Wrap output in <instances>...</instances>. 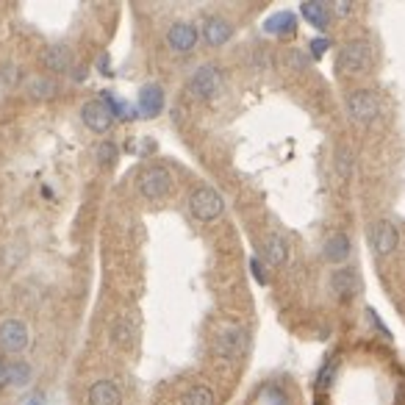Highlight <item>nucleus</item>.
Listing matches in <instances>:
<instances>
[{
  "mask_svg": "<svg viewBox=\"0 0 405 405\" xmlns=\"http://www.w3.org/2000/svg\"><path fill=\"white\" fill-rule=\"evenodd\" d=\"M202 39L211 45V47H222L231 36H234V25L225 20V17H205V23H202Z\"/></svg>",
  "mask_w": 405,
  "mask_h": 405,
  "instance_id": "f8f14e48",
  "label": "nucleus"
},
{
  "mask_svg": "<svg viewBox=\"0 0 405 405\" xmlns=\"http://www.w3.org/2000/svg\"><path fill=\"white\" fill-rule=\"evenodd\" d=\"M8 386V370H6V361H0V389Z\"/></svg>",
  "mask_w": 405,
  "mask_h": 405,
  "instance_id": "c756f323",
  "label": "nucleus"
},
{
  "mask_svg": "<svg viewBox=\"0 0 405 405\" xmlns=\"http://www.w3.org/2000/svg\"><path fill=\"white\" fill-rule=\"evenodd\" d=\"M198 39H200V31L192 25V23H172L167 31V42L172 50H178V53H189V50H195V45H198Z\"/></svg>",
  "mask_w": 405,
  "mask_h": 405,
  "instance_id": "9d476101",
  "label": "nucleus"
},
{
  "mask_svg": "<svg viewBox=\"0 0 405 405\" xmlns=\"http://www.w3.org/2000/svg\"><path fill=\"white\" fill-rule=\"evenodd\" d=\"M23 405H47V400H45L42 394H31V397H28V400H25Z\"/></svg>",
  "mask_w": 405,
  "mask_h": 405,
  "instance_id": "7c9ffc66",
  "label": "nucleus"
},
{
  "mask_svg": "<svg viewBox=\"0 0 405 405\" xmlns=\"http://www.w3.org/2000/svg\"><path fill=\"white\" fill-rule=\"evenodd\" d=\"M331 6L328 3H319V0H305L300 3V14H303V20L308 25H314L316 31H325L328 25H331V11H328Z\"/></svg>",
  "mask_w": 405,
  "mask_h": 405,
  "instance_id": "2eb2a0df",
  "label": "nucleus"
},
{
  "mask_svg": "<svg viewBox=\"0 0 405 405\" xmlns=\"http://www.w3.org/2000/svg\"><path fill=\"white\" fill-rule=\"evenodd\" d=\"M350 164H353V161H350V150H347V147H341V150H338V156H336V172L341 175V178H350Z\"/></svg>",
  "mask_w": 405,
  "mask_h": 405,
  "instance_id": "cd10ccee",
  "label": "nucleus"
},
{
  "mask_svg": "<svg viewBox=\"0 0 405 405\" xmlns=\"http://www.w3.org/2000/svg\"><path fill=\"white\" fill-rule=\"evenodd\" d=\"M136 189L142 198L147 200H161L172 189V175L167 167H147L142 169V175L136 178Z\"/></svg>",
  "mask_w": 405,
  "mask_h": 405,
  "instance_id": "7ed1b4c3",
  "label": "nucleus"
},
{
  "mask_svg": "<svg viewBox=\"0 0 405 405\" xmlns=\"http://www.w3.org/2000/svg\"><path fill=\"white\" fill-rule=\"evenodd\" d=\"M250 272L256 275L258 283H267V270H264V264H261L258 258H250Z\"/></svg>",
  "mask_w": 405,
  "mask_h": 405,
  "instance_id": "c85d7f7f",
  "label": "nucleus"
},
{
  "mask_svg": "<svg viewBox=\"0 0 405 405\" xmlns=\"http://www.w3.org/2000/svg\"><path fill=\"white\" fill-rule=\"evenodd\" d=\"M372 67V47L370 42L364 39H350L341 45L336 59V69L338 72H347V75H361Z\"/></svg>",
  "mask_w": 405,
  "mask_h": 405,
  "instance_id": "f257e3e1",
  "label": "nucleus"
},
{
  "mask_svg": "<svg viewBox=\"0 0 405 405\" xmlns=\"http://www.w3.org/2000/svg\"><path fill=\"white\" fill-rule=\"evenodd\" d=\"M347 114H350L353 122H358V125L375 122L377 114H380L377 95L370 92V89H355V92H350V98H347Z\"/></svg>",
  "mask_w": 405,
  "mask_h": 405,
  "instance_id": "39448f33",
  "label": "nucleus"
},
{
  "mask_svg": "<svg viewBox=\"0 0 405 405\" xmlns=\"http://www.w3.org/2000/svg\"><path fill=\"white\" fill-rule=\"evenodd\" d=\"M89 405H122V392L114 380H98L89 389Z\"/></svg>",
  "mask_w": 405,
  "mask_h": 405,
  "instance_id": "4468645a",
  "label": "nucleus"
},
{
  "mask_svg": "<svg viewBox=\"0 0 405 405\" xmlns=\"http://www.w3.org/2000/svg\"><path fill=\"white\" fill-rule=\"evenodd\" d=\"M164 89L159 86V84H144L142 89H139V114L142 117H147V120H153V117H159L161 111H164Z\"/></svg>",
  "mask_w": 405,
  "mask_h": 405,
  "instance_id": "1a4fd4ad",
  "label": "nucleus"
},
{
  "mask_svg": "<svg viewBox=\"0 0 405 405\" xmlns=\"http://www.w3.org/2000/svg\"><path fill=\"white\" fill-rule=\"evenodd\" d=\"M178 405H214V392L208 389V386H192L181 400Z\"/></svg>",
  "mask_w": 405,
  "mask_h": 405,
  "instance_id": "4be33fe9",
  "label": "nucleus"
},
{
  "mask_svg": "<svg viewBox=\"0 0 405 405\" xmlns=\"http://www.w3.org/2000/svg\"><path fill=\"white\" fill-rule=\"evenodd\" d=\"M336 372H338V361L336 358H328L319 372H316V389L319 392H331V386H333V380H336Z\"/></svg>",
  "mask_w": 405,
  "mask_h": 405,
  "instance_id": "5701e85b",
  "label": "nucleus"
},
{
  "mask_svg": "<svg viewBox=\"0 0 405 405\" xmlns=\"http://www.w3.org/2000/svg\"><path fill=\"white\" fill-rule=\"evenodd\" d=\"M98 159H101L103 164H114L117 161V144L114 142H103L101 150H98Z\"/></svg>",
  "mask_w": 405,
  "mask_h": 405,
  "instance_id": "bb28decb",
  "label": "nucleus"
},
{
  "mask_svg": "<svg viewBox=\"0 0 405 405\" xmlns=\"http://www.w3.org/2000/svg\"><path fill=\"white\" fill-rule=\"evenodd\" d=\"M81 120H84V125H86L89 131H95V134H105V131L111 128V122H114L111 111L103 105V101L86 103V105L81 108Z\"/></svg>",
  "mask_w": 405,
  "mask_h": 405,
  "instance_id": "9b49d317",
  "label": "nucleus"
},
{
  "mask_svg": "<svg viewBox=\"0 0 405 405\" xmlns=\"http://www.w3.org/2000/svg\"><path fill=\"white\" fill-rule=\"evenodd\" d=\"M103 105L111 111V117H114V120H117V117H120V120H128V117L134 114L128 103L122 101V98H117V95H111V92H105V95H103Z\"/></svg>",
  "mask_w": 405,
  "mask_h": 405,
  "instance_id": "393cba45",
  "label": "nucleus"
},
{
  "mask_svg": "<svg viewBox=\"0 0 405 405\" xmlns=\"http://www.w3.org/2000/svg\"><path fill=\"white\" fill-rule=\"evenodd\" d=\"M264 31L272 36H292L297 31V14L295 11H275L272 17H267Z\"/></svg>",
  "mask_w": 405,
  "mask_h": 405,
  "instance_id": "f3484780",
  "label": "nucleus"
},
{
  "mask_svg": "<svg viewBox=\"0 0 405 405\" xmlns=\"http://www.w3.org/2000/svg\"><path fill=\"white\" fill-rule=\"evenodd\" d=\"M42 64L50 69V72H56V75H64L72 64V56H69V47L67 45H62V42H56V45H47L45 50H42Z\"/></svg>",
  "mask_w": 405,
  "mask_h": 405,
  "instance_id": "ddd939ff",
  "label": "nucleus"
},
{
  "mask_svg": "<svg viewBox=\"0 0 405 405\" xmlns=\"http://www.w3.org/2000/svg\"><path fill=\"white\" fill-rule=\"evenodd\" d=\"M189 211H192V217H195V219H200V222H214V219H219V217H222V211H225V200H222V195H219L217 189H211V186H200V189L189 198Z\"/></svg>",
  "mask_w": 405,
  "mask_h": 405,
  "instance_id": "f03ea898",
  "label": "nucleus"
},
{
  "mask_svg": "<svg viewBox=\"0 0 405 405\" xmlns=\"http://www.w3.org/2000/svg\"><path fill=\"white\" fill-rule=\"evenodd\" d=\"M264 258H267V264L272 267H283L286 264V258H289V244H286V239L283 234H267L264 239Z\"/></svg>",
  "mask_w": 405,
  "mask_h": 405,
  "instance_id": "dca6fc26",
  "label": "nucleus"
},
{
  "mask_svg": "<svg viewBox=\"0 0 405 405\" xmlns=\"http://www.w3.org/2000/svg\"><path fill=\"white\" fill-rule=\"evenodd\" d=\"M350 253H353V241L347 234H333L325 241V258L331 264H344L350 258Z\"/></svg>",
  "mask_w": 405,
  "mask_h": 405,
  "instance_id": "6ab92c4d",
  "label": "nucleus"
},
{
  "mask_svg": "<svg viewBox=\"0 0 405 405\" xmlns=\"http://www.w3.org/2000/svg\"><path fill=\"white\" fill-rule=\"evenodd\" d=\"M308 50H311V59H319V56H325L331 50V39L328 36H316V39H311Z\"/></svg>",
  "mask_w": 405,
  "mask_h": 405,
  "instance_id": "a878e982",
  "label": "nucleus"
},
{
  "mask_svg": "<svg viewBox=\"0 0 405 405\" xmlns=\"http://www.w3.org/2000/svg\"><path fill=\"white\" fill-rule=\"evenodd\" d=\"M59 92V84L53 78H31L28 81V98L31 101H53Z\"/></svg>",
  "mask_w": 405,
  "mask_h": 405,
  "instance_id": "412c9836",
  "label": "nucleus"
},
{
  "mask_svg": "<svg viewBox=\"0 0 405 405\" xmlns=\"http://www.w3.org/2000/svg\"><path fill=\"white\" fill-rule=\"evenodd\" d=\"M136 333H139V325H136V319H134V316H128V314H122V316L114 322L111 338H114V344H117V347L128 350V347H131V344L136 341Z\"/></svg>",
  "mask_w": 405,
  "mask_h": 405,
  "instance_id": "a211bd4d",
  "label": "nucleus"
},
{
  "mask_svg": "<svg viewBox=\"0 0 405 405\" xmlns=\"http://www.w3.org/2000/svg\"><path fill=\"white\" fill-rule=\"evenodd\" d=\"M6 370H8V386H25L28 380H31V367L25 364V361H11V364H6Z\"/></svg>",
  "mask_w": 405,
  "mask_h": 405,
  "instance_id": "b1692460",
  "label": "nucleus"
},
{
  "mask_svg": "<svg viewBox=\"0 0 405 405\" xmlns=\"http://www.w3.org/2000/svg\"><path fill=\"white\" fill-rule=\"evenodd\" d=\"M331 292L341 297V300H350L355 292H358V280H355V272L353 270H336L331 275Z\"/></svg>",
  "mask_w": 405,
  "mask_h": 405,
  "instance_id": "aec40b11",
  "label": "nucleus"
},
{
  "mask_svg": "<svg viewBox=\"0 0 405 405\" xmlns=\"http://www.w3.org/2000/svg\"><path fill=\"white\" fill-rule=\"evenodd\" d=\"M370 244L377 256H392L400 244V231L389 219H377L370 228Z\"/></svg>",
  "mask_w": 405,
  "mask_h": 405,
  "instance_id": "6e6552de",
  "label": "nucleus"
},
{
  "mask_svg": "<svg viewBox=\"0 0 405 405\" xmlns=\"http://www.w3.org/2000/svg\"><path fill=\"white\" fill-rule=\"evenodd\" d=\"M222 86V72L214 67V64H202L192 72L189 78V92L200 101H211Z\"/></svg>",
  "mask_w": 405,
  "mask_h": 405,
  "instance_id": "423d86ee",
  "label": "nucleus"
},
{
  "mask_svg": "<svg viewBox=\"0 0 405 405\" xmlns=\"http://www.w3.org/2000/svg\"><path fill=\"white\" fill-rule=\"evenodd\" d=\"M31 344V333H28V325L17 316L11 319H3L0 322V350L8 353V355H17V353H25Z\"/></svg>",
  "mask_w": 405,
  "mask_h": 405,
  "instance_id": "20e7f679",
  "label": "nucleus"
},
{
  "mask_svg": "<svg viewBox=\"0 0 405 405\" xmlns=\"http://www.w3.org/2000/svg\"><path fill=\"white\" fill-rule=\"evenodd\" d=\"M244 350H247V333H244V328H239V325H225V328L217 333L214 353H217L219 358L234 361V358H239Z\"/></svg>",
  "mask_w": 405,
  "mask_h": 405,
  "instance_id": "0eeeda50",
  "label": "nucleus"
}]
</instances>
